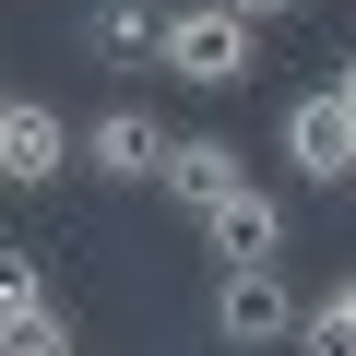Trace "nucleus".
Returning <instances> with one entry per match:
<instances>
[{"mask_svg":"<svg viewBox=\"0 0 356 356\" xmlns=\"http://www.w3.org/2000/svg\"><path fill=\"white\" fill-rule=\"evenodd\" d=\"M166 191L191 202V214H214L226 191H250V178H238V143H214V131H191V143L166 154Z\"/></svg>","mask_w":356,"mask_h":356,"instance_id":"7","label":"nucleus"},{"mask_svg":"<svg viewBox=\"0 0 356 356\" xmlns=\"http://www.w3.org/2000/svg\"><path fill=\"white\" fill-rule=\"evenodd\" d=\"M297 356H356V285H332V297L297 321Z\"/></svg>","mask_w":356,"mask_h":356,"instance_id":"9","label":"nucleus"},{"mask_svg":"<svg viewBox=\"0 0 356 356\" xmlns=\"http://www.w3.org/2000/svg\"><path fill=\"white\" fill-rule=\"evenodd\" d=\"M13 309H48V285H36L24 250H0V321H13Z\"/></svg>","mask_w":356,"mask_h":356,"instance_id":"11","label":"nucleus"},{"mask_svg":"<svg viewBox=\"0 0 356 356\" xmlns=\"http://www.w3.org/2000/svg\"><path fill=\"white\" fill-rule=\"evenodd\" d=\"M309 309L285 297V273H214V332L226 344H285Z\"/></svg>","mask_w":356,"mask_h":356,"instance_id":"6","label":"nucleus"},{"mask_svg":"<svg viewBox=\"0 0 356 356\" xmlns=\"http://www.w3.org/2000/svg\"><path fill=\"white\" fill-rule=\"evenodd\" d=\"M72 154H83V131H72L48 95H13V107H0V178H13V191H48Z\"/></svg>","mask_w":356,"mask_h":356,"instance_id":"3","label":"nucleus"},{"mask_svg":"<svg viewBox=\"0 0 356 356\" xmlns=\"http://www.w3.org/2000/svg\"><path fill=\"white\" fill-rule=\"evenodd\" d=\"M250 13H238V0H178V13H166V72L178 83H202V95H226V83H250Z\"/></svg>","mask_w":356,"mask_h":356,"instance_id":"1","label":"nucleus"},{"mask_svg":"<svg viewBox=\"0 0 356 356\" xmlns=\"http://www.w3.org/2000/svg\"><path fill=\"white\" fill-rule=\"evenodd\" d=\"M238 13H250V24H273V13H297V0H238Z\"/></svg>","mask_w":356,"mask_h":356,"instance_id":"12","label":"nucleus"},{"mask_svg":"<svg viewBox=\"0 0 356 356\" xmlns=\"http://www.w3.org/2000/svg\"><path fill=\"white\" fill-rule=\"evenodd\" d=\"M95 48H107V60H154V72H166V13H154V0H95Z\"/></svg>","mask_w":356,"mask_h":356,"instance_id":"8","label":"nucleus"},{"mask_svg":"<svg viewBox=\"0 0 356 356\" xmlns=\"http://www.w3.org/2000/svg\"><path fill=\"white\" fill-rule=\"evenodd\" d=\"M202 238H214L226 273H285V202H273V191H226V202L202 214Z\"/></svg>","mask_w":356,"mask_h":356,"instance_id":"4","label":"nucleus"},{"mask_svg":"<svg viewBox=\"0 0 356 356\" xmlns=\"http://www.w3.org/2000/svg\"><path fill=\"white\" fill-rule=\"evenodd\" d=\"M166 154H178V131H166L154 107H107V119L83 131V166H95V178H154V191H166Z\"/></svg>","mask_w":356,"mask_h":356,"instance_id":"5","label":"nucleus"},{"mask_svg":"<svg viewBox=\"0 0 356 356\" xmlns=\"http://www.w3.org/2000/svg\"><path fill=\"white\" fill-rule=\"evenodd\" d=\"M0 356H72V321L60 309H13L0 321Z\"/></svg>","mask_w":356,"mask_h":356,"instance_id":"10","label":"nucleus"},{"mask_svg":"<svg viewBox=\"0 0 356 356\" xmlns=\"http://www.w3.org/2000/svg\"><path fill=\"white\" fill-rule=\"evenodd\" d=\"M285 166H297V178H356V95H344V83L285 95Z\"/></svg>","mask_w":356,"mask_h":356,"instance_id":"2","label":"nucleus"}]
</instances>
